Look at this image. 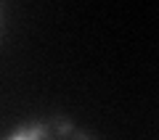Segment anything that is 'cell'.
I'll use <instances>...</instances> for the list:
<instances>
[{
  "label": "cell",
  "instance_id": "6da1fadb",
  "mask_svg": "<svg viewBox=\"0 0 159 140\" xmlns=\"http://www.w3.org/2000/svg\"><path fill=\"white\" fill-rule=\"evenodd\" d=\"M3 140H96L66 116H40L19 124Z\"/></svg>",
  "mask_w": 159,
  "mask_h": 140
},
{
  "label": "cell",
  "instance_id": "7a4b0ae2",
  "mask_svg": "<svg viewBox=\"0 0 159 140\" xmlns=\"http://www.w3.org/2000/svg\"><path fill=\"white\" fill-rule=\"evenodd\" d=\"M0 27H3V6H0Z\"/></svg>",
  "mask_w": 159,
  "mask_h": 140
}]
</instances>
